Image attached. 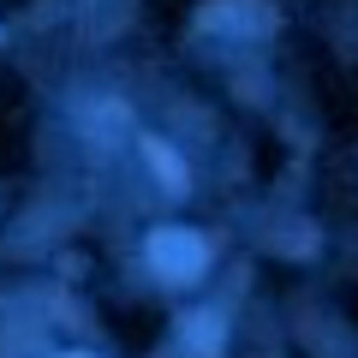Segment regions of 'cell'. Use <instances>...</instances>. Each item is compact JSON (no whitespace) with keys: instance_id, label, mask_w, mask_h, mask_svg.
Masks as SVG:
<instances>
[{"instance_id":"6da1fadb","label":"cell","mask_w":358,"mask_h":358,"mask_svg":"<svg viewBox=\"0 0 358 358\" xmlns=\"http://www.w3.org/2000/svg\"><path fill=\"white\" fill-rule=\"evenodd\" d=\"M150 268L167 287H192L209 268V245L197 233H185V227H155L150 233Z\"/></svg>"},{"instance_id":"7a4b0ae2","label":"cell","mask_w":358,"mask_h":358,"mask_svg":"<svg viewBox=\"0 0 358 358\" xmlns=\"http://www.w3.org/2000/svg\"><path fill=\"white\" fill-rule=\"evenodd\" d=\"M197 24L221 30V36H263V30H275V13L263 0H209L197 13Z\"/></svg>"},{"instance_id":"3957f363","label":"cell","mask_w":358,"mask_h":358,"mask_svg":"<svg viewBox=\"0 0 358 358\" xmlns=\"http://www.w3.org/2000/svg\"><path fill=\"white\" fill-rule=\"evenodd\" d=\"M179 346L192 358H215L221 352V317L215 310H192V317H179Z\"/></svg>"},{"instance_id":"277c9868","label":"cell","mask_w":358,"mask_h":358,"mask_svg":"<svg viewBox=\"0 0 358 358\" xmlns=\"http://www.w3.org/2000/svg\"><path fill=\"white\" fill-rule=\"evenodd\" d=\"M143 162H150V173L162 179V185H167L173 197H185V192H192V173H185V162H179V155L167 150L162 138H143Z\"/></svg>"},{"instance_id":"5b68a950","label":"cell","mask_w":358,"mask_h":358,"mask_svg":"<svg viewBox=\"0 0 358 358\" xmlns=\"http://www.w3.org/2000/svg\"><path fill=\"white\" fill-rule=\"evenodd\" d=\"M84 126L96 131V138H108V131H120V126H126V108H120V102H96V114H90Z\"/></svg>"},{"instance_id":"8992f818","label":"cell","mask_w":358,"mask_h":358,"mask_svg":"<svg viewBox=\"0 0 358 358\" xmlns=\"http://www.w3.org/2000/svg\"><path fill=\"white\" fill-rule=\"evenodd\" d=\"M60 358H90V352H60Z\"/></svg>"}]
</instances>
